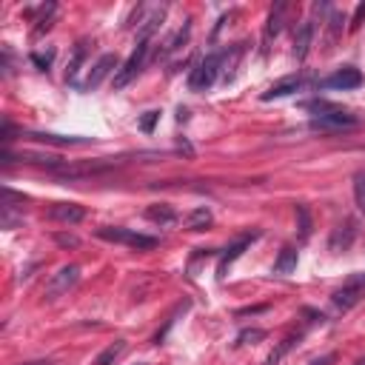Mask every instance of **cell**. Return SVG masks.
<instances>
[{
    "mask_svg": "<svg viewBox=\"0 0 365 365\" xmlns=\"http://www.w3.org/2000/svg\"><path fill=\"white\" fill-rule=\"evenodd\" d=\"M285 11H288V3H274L271 11H268V20H265V29H262V43L265 48L271 46V40L282 31V23H285Z\"/></svg>",
    "mask_w": 365,
    "mask_h": 365,
    "instance_id": "cell-10",
    "label": "cell"
},
{
    "mask_svg": "<svg viewBox=\"0 0 365 365\" xmlns=\"http://www.w3.org/2000/svg\"><path fill=\"white\" fill-rule=\"evenodd\" d=\"M77 279H80V265H74V262L60 265V268L48 277V282H46V288H43V297H46V299H57V297L68 294V288H74Z\"/></svg>",
    "mask_w": 365,
    "mask_h": 365,
    "instance_id": "cell-4",
    "label": "cell"
},
{
    "mask_svg": "<svg viewBox=\"0 0 365 365\" xmlns=\"http://www.w3.org/2000/svg\"><path fill=\"white\" fill-rule=\"evenodd\" d=\"M145 217H148L151 222H157V225H171V222H177V214H174L171 205H151V208H145Z\"/></svg>",
    "mask_w": 365,
    "mask_h": 365,
    "instance_id": "cell-22",
    "label": "cell"
},
{
    "mask_svg": "<svg viewBox=\"0 0 365 365\" xmlns=\"http://www.w3.org/2000/svg\"><path fill=\"white\" fill-rule=\"evenodd\" d=\"M48 217H51L54 222L74 225V222H80V220L86 217V208H83V205H77V202H57V205H51V208H48Z\"/></svg>",
    "mask_w": 365,
    "mask_h": 365,
    "instance_id": "cell-12",
    "label": "cell"
},
{
    "mask_svg": "<svg viewBox=\"0 0 365 365\" xmlns=\"http://www.w3.org/2000/svg\"><path fill=\"white\" fill-rule=\"evenodd\" d=\"M86 57H88V40H80V43L74 46L71 57H68V68H66V83H77V74H80V68H83Z\"/></svg>",
    "mask_w": 365,
    "mask_h": 365,
    "instance_id": "cell-14",
    "label": "cell"
},
{
    "mask_svg": "<svg viewBox=\"0 0 365 365\" xmlns=\"http://www.w3.org/2000/svg\"><path fill=\"white\" fill-rule=\"evenodd\" d=\"M294 268H297V248L285 245L279 251V257L274 259V274H291Z\"/></svg>",
    "mask_w": 365,
    "mask_h": 365,
    "instance_id": "cell-21",
    "label": "cell"
},
{
    "mask_svg": "<svg viewBox=\"0 0 365 365\" xmlns=\"http://www.w3.org/2000/svg\"><path fill=\"white\" fill-rule=\"evenodd\" d=\"M29 137H34L40 143H54V145H80V143H86L83 137H60V134H29Z\"/></svg>",
    "mask_w": 365,
    "mask_h": 365,
    "instance_id": "cell-26",
    "label": "cell"
},
{
    "mask_svg": "<svg viewBox=\"0 0 365 365\" xmlns=\"http://www.w3.org/2000/svg\"><path fill=\"white\" fill-rule=\"evenodd\" d=\"M220 63H222V54H208L202 57L194 68H191V77H188V88L191 91H208L220 74Z\"/></svg>",
    "mask_w": 365,
    "mask_h": 365,
    "instance_id": "cell-3",
    "label": "cell"
},
{
    "mask_svg": "<svg viewBox=\"0 0 365 365\" xmlns=\"http://www.w3.org/2000/svg\"><path fill=\"white\" fill-rule=\"evenodd\" d=\"M356 365H365V359H359V362H356Z\"/></svg>",
    "mask_w": 365,
    "mask_h": 365,
    "instance_id": "cell-36",
    "label": "cell"
},
{
    "mask_svg": "<svg viewBox=\"0 0 365 365\" xmlns=\"http://www.w3.org/2000/svg\"><path fill=\"white\" fill-rule=\"evenodd\" d=\"M54 240H57L60 245H68V248H77V242H80V240H77V237H71V234H57Z\"/></svg>",
    "mask_w": 365,
    "mask_h": 365,
    "instance_id": "cell-33",
    "label": "cell"
},
{
    "mask_svg": "<svg viewBox=\"0 0 365 365\" xmlns=\"http://www.w3.org/2000/svg\"><path fill=\"white\" fill-rule=\"evenodd\" d=\"M100 240H108V242H120V245H128V248H137V251H148V248H157V237H148V234H140L134 228H120V225H103L97 231Z\"/></svg>",
    "mask_w": 365,
    "mask_h": 365,
    "instance_id": "cell-2",
    "label": "cell"
},
{
    "mask_svg": "<svg viewBox=\"0 0 365 365\" xmlns=\"http://www.w3.org/2000/svg\"><path fill=\"white\" fill-rule=\"evenodd\" d=\"M302 86H305V77H302V74H288V77L277 80V83L262 94V100H279V97H288V94L299 91Z\"/></svg>",
    "mask_w": 365,
    "mask_h": 365,
    "instance_id": "cell-11",
    "label": "cell"
},
{
    "mask_svg": "<svg viewBox=\"0 0 365 365\" xmlns=\"http://www.w3.org/2000/svg\"><path fill=\"white\" fill-rule=\"evenodd\" d=\"M157 120H160V111H145V114H143V120H140V128H143L145 134H151V131H154V125H157Z\"/></svg>",
    "mask_w": 365,
    "mask_h": 365,
    "instance_id": "cell-30",
    "label": "cell"
},
{
    "mask_svg": "<svg viewBox=\"0 0 365 365\" xmlns=\"http://www.w3.org/2000/svg\"><path fill=\"white\" fill-rule=\"evenodd\" d=\"M259 339H265V331H262V328H245V331L237 336V345H254V342H259Z\"/></svg>",
    "mask_w": 365,
    "mask_h": 365,
    "instance_id": "cell-29",
    "label": "cell"
},
{
    "mask_svg": "<svg viewBox=\"0 0 365 365\" xmlns=\"http://www.w3.org/2000/svg\"><path fill=\"white\" fill-rule=\"evenodd\" d=\"M188 34H191V20H185V23H182V26H180V29H177L165 43H163L160 57H168V54H174L180 46H185V43H188Z\"/></svg>",
    "mask_w": 365,
    "mask_h": 365,
    "instance_id": "cell-17",
    "label": "cell"
},
{
    "mask_svg": "<svg viewBox=\"0 0 365 365\" xmlns=\"http://www.w3.org/2000/svg\"><path fill=\"white\" fill-rule=\"evenodd\" d=\"M114 68H117V57H114V54H103V57L88 68V77L80 83V91H94Z\"/></svg>",
    "mask_w": 365,
    "mask_h": 365,
    "instance_id": "cell-8",
    "label": "cell"
},
{
    "mask_svg": "<svg viewBox=\"0 0 365 365\" xmlns=\"http://www.w3.org/2000/svg\"><path fill=\"white\" fill-rule=\"evenodd\" d=\"M51 57H54V51H51V48H48L46 54H40V51H34V54H31V63H34L37 68H43V71H46V68H48V63H51Z\"/></svg>",
    "mask_w": 365,
    "mask_h": 365,
    "instance_id": "cell-31",
    "label": "cell"
},
{
    "mask_svg": "<svg viewBox=\"0 0 365 365\" xmlns=\"http://www.w3.org/2000/svg\"><path fill=\"white\" fill-rule=\"evenodd\" d=\"M319 86L322 88H336V91H351V88L362 86V74H359V68L345 66V68H336L331 77H325Z\"/></svg>",
    "mask_w": 365,
    "mask_h": 365,
    "instance_id": "cell-7",
    "label": "cell"
},
{
    "mask_svg": "<svg viewBox=\"0 0 365 365\" xmlns=\"http://www.w3.org/2000/svg\"><path fill=\"white\" fill-rule=\"evenodd\" d=\"M299 336H302V334H297V336H294V334H291V336H285V339H282V342H279V345H277V348L268 354L265 365H279V359H282V356H285V354H288V351H291V348L299 342Z\"/></svg>",
    "mask_w": 365,
    "mask_h": 365,
    "instance_id": "cell-23",
    "label": "cell"
},
{
    "mask_svg": "<svg viewBox=\"0 0 365 365\" xmlns=\"http://www.w3.org/2000/svg\"><path fill=\"white\" fill-rule=\"evenodd\" d=\"M54 14H57V6H54V3H48V6H43V9H40L37 26L31 29V37H34V40H40V37H43V34L51 29V23H54Z\"/></svg>",
    "mask_w": 365,
    "mask_h": 365,
    "instance_id": "cell-19",
    "label": "cell"
},
{
    "mask_svg": "<svg viewBox=\"0 0 365 365\" xmlns=\"http://www.w3.org/2000/svg\"><path fill=\"white\" fill-rule=\"evenodd\" d=\"M208 225H211V211H208V208H194V211L188 214V228L202 231V228H208Z\"/></svg>",
    "mask_w": 365,
    "mask_h": 365,
    "instance_id": "cell-25",
    "label": "cell"
},
{
    "mask_svg": "<svg viewBox=\"0 0 365 365\" xmlns=\"http://www.w3.org/2000/svg\"><path fill=\"white\" fill-rule=\"evenodd\" d=\"M354 240H356V220H345V222H339V225L331 231L328 248H331L334 254H342V251L351 248Z\"/></svg>",
    "mask_w": 365,
    "mask_h": 365,
    "instance_id": "cell-9",
    "label": "cell"
},
{
    "mask_svg": "<svg viewBox=\"0 0 365 365\" xmlns=\"http://www.w3.org/2000/svg\"><path fill=\"white\" fill-rule=\"evenodd\" d=\"M334 359H336V354H322V356H317V359H311L308 365H334Z\"/></svg>",
    "mask_w": 365,
    "mask_h": 365,
    "instance_id": "cell-34",
    "label": "cell"
},
{
    "mask_svg": "<svg viewBox=\"0 0 365 365\" xmlns=\"http://www.w3.org/2000/svg\"><path fill=\"white\" fill-rule=\"evenodd\" d=\"M354 200H356L359 214H365V171H359L354 177Z\"/></svg>",
    "mask_w": 365,
    "mask_h": 365,
    "instance_id": "cell-28",
    "label": "cell"
},
{
    "mask_svg": "<svg viewBox=\"0 0 365 365\" xmlns=\"http://www.w3.org/2000/svg\"><path fill=\"white\" fill-rule=\"evenodd\" d=\"M342 23H345V14H342V11H331V20H328V37H325L328 48L339 40V34H342Z\"/></svg>",
    "mask_w": 365,
    "mask_h": 365,
    "instance_id": "cell-24",
    "label": "cell"
},
{
    "mask_svg": "<svg viewBox=\"0 0 365 365\" xmlns=\"http://www.w3.org/2000/svg\"><path fill=\"white\" fill-rule=\"evenodd\" d=\"M362 17H365V3H359V6H356V11H354V17H351V26H348V29H351V31H356V29H359V23H362Z\"/></svg>",
    "mask_w": 365,
    "mask_h": 365,
    "instance_id": "cell-32",
    "label": "cell"
},
{
    "mask_svg": "<svg viewBox=\"0 0 365 365\" xmlns=\"http://www.w3.org/2000/svg\"><path fill=\"white\" fill-rule=\"evenodd\" d=\"M356 117L351 114V111H342V108H331V111H325V114H317L314 120H311V128L314 131H345V128H356Z\"/></svg>",
    "mask_w": 365,
    "mask_h": 365,
    "instance_id": "cell-5",
    "label": "cell"
},
{
    "mask_svg": "<svg viewBox=\"0 0 365 365\" xmlns=\"http://www.w3.org/2000/svg\"><path fill=\"white\" fill-rule=\"evenodd\" d=\"M311 40H314V20H302L297 34H294V57H297V63H302L308 57Z\"/></svg>",
    "mask_w": 365,
    "mask_h": 365,
    "instance_id": "cell-13",
    "label": "cell"
},
{
    "mask_svg": "<svg viewBox=\"0 0 365 365\" xmlns=\"http://www.w3.org/2000/svg\"><path fill=\"white\" fill-rule=\"evenodd\" d=\"M148 51H151V37H137L134 51L128 54V60H125V63L117 68V74H114V88H125V86L140 74V68L145 66Z\"/></svg>",
    "mask_w": 365,
    "mask_h": 365,
    "instance_id": "cell-1",
    "label": "cell"
},
{
    "mask_svg": "<svg viewBox=\"0 0 365 365\" xmlns=\"http://www.w3.org/2000/svg\"><path fill=\"white\" fill-rule=\"evenodd\" d=\"M297 231H299V240L311 237V214L305 205H297Z\"/></svg>",
    "mask_w": 365,
    "mask_h": 365,
    "instance_id": "cell-27",
    "label": "cell"
},
{
    "mask_svg": "<svg viewBox=\"0 0 365 365\" xmlns=\"http://www.w3.org/2000/svg\"><path fill=\"white\" fill-rule=\"evenodd\" d=\"M114 163H106V160H88V163H60L51 174H57L60 180H80V177H91V174H100L106 168H111Z\"/></svg>",
    "mask_w": 365,
    "mask_h": 365,
    "instance_id": "cell-6",
    "label": "cell"
},
{
    "mask_svg": "<svg viewBox=\"0 0 365 365\" xmlns=\"http://www.w3.org/2000/svg\"><path fill=\"white\" fill-rule=\"evenodd\" d=\"M125 348H128V345H125V339H114L111 345H106V348L94 356V362H91V365H117V362H120V356L125 354Z\"/></svg>",
    "mask_w": 365,
    "mask_h": 365,
    "instance_id": "cell-16",
    "label": "cell"
},
{
    "mask_svg": "<svg viewBox=\"0 0 365 365\" xmlns=\"http://www.w3.org/2000/svg\"><path fill=\"white\" fill-rule=\"evenodd\" d=\"M245 54V43H237V46H231L228 51H225V57H222V63H220V71L225 74V80H231L234 77V66H237V60Z\"/></svg>",
    "mask_w": 365,
    "mask_h": 365,
    "instance_id": "cell-20",
    "label": "cell"
},
{
    "mask_svg": "<svg viewBox=\"0 0 365 365\" xmlns=\"http://www.w3.org/2000/svg\"><path fill=\"white\" fill-rule=\"evenodd\" d=\"M254 237H257V234H251V237H240V240H237V242H234V245H231V248H228V251L220 257V268H217V277H220V279L225 277L228 265H231V262H234V259H237V257H240V254H242V251H245V248L254 242Z\"/></svg>",
    "mask_w": 365,
    "mask_h": 365,
    "instance_id": "cell-15",
    "label": "cell"
},
{
    "mask_svg": "<svg viewBox=\"0 0 365 365\" xmlns=\"http://www.w3.org/2000/svg\"><path fill=\"white\" fill-rule=\"evenodd\" d=\"M20 365H54V359H31V362H20Z\"/></svg>",
    "mask_w": 365,
    "mask_h": 365,
    "instance_id": "cell-35",
    "label": "cell"
},
{
    "mask_svg": "<svg viewBox=\"0 0 365 365\" xmlns=\"http://www.w3.org/2000/svg\"><path fill=\"white\" fill-rule=\"evenodd\" d=\"M359 285H345V288H339V291H334V297H331V302L339 308V311H348V308H354L356 302H359Z\"/></svg>",
    "mask_w": 365,
    "mask_h": 365,
    "instance_id": "cell-18",
    "label": "cell"
}]
</instances>
